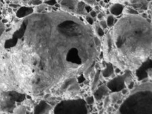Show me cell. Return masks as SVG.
<instances>
[{
  "mask_svg": "<svg viewBox=\"0 0 152 114\" xmlns=\"http://www.w3.org/2000/svg\"><path fill=\"white\" fill-rule=\"evenodd\" d=\"M112 1L124 2L126 4H132L134 8L146 10L147 8V0H112Z\"/></svg>",
  "mask_w": 152,
  "mask_h": 114,
  "instance_id": "1",
  "label": "cell"
},
{
  "mask_svg": "<svg viewBox=\"0 0 152 114\" xmlns=\"http://www.w3.org/2000/svg\"><path fill=\"white\" fill-rule=\"evenodd\" d=\"M79 2L78 0H62L60 5L65 10L75 12L76 11L77 4Z\"/></svg>",
  "mask_w": 152,
  "mask_h": 114,
  "instance_id": "2",
  "label": "cell"
},
{
  "mask_svg": "<svg viewBox=\"0 0 152 114\" xmlns=\"http://www.w3.org/2000/svg\"><path fill=\"white\" fill-rule=\"evenodd\" d=\"M123 10V6L120 3H116L111 7L110 11L113 15L118 16L120 15Z\"/></svg>",
  "mask_w": 152,
  "mask_h": 114,
  "instance_id": "3",
  "label": "cell"
},
{
  "mask_svg": "<svg viewBox=\"0 0 152 114\" xmlns=\"http://www.w3.org/2000/svg\"><path fill=\"white\" fill-rule=\"evenodd\" d=\"M85 3L83 1L78 2L76 9V13L79 14L84 15L85 14Z\"/></svg>",
  "mask_w": 152,
  "mask_h": 114,
  "instance_id": "4",
  "label": "cell"
},
{
  "mask_svg": "<svg viewBox=\"0 0 152 114\" xmlns=\"http://www.w3.org/2000/svg\"><path fill=\"white\" fill-rule=\"evenodd\" d=\"M114 21V18L112 16H109L107 17V26L109 27H111L113 25Z\"/></svg>",
  "mask_w": 152,
  "mask_h": 114,
  "instance_id": "5",
  "label": "cell"
},
{
  "mask_svg": "<svg viewBox=\"0 0 152 114\" xmlns=\"http://www.w3.org/2000/svg\"><path fill=\"white\" fill-rule=\"evenodd\" d=\"M43 0H31V4L34 6H38L43 4Z\"/></svg>",
  "mask_w": 152,
  "mask_h": 114,
  "instance_id": "6",
  "label": "cell"
},
{
  "mask_svg": "<svg viewBox=\"0 0 152 114\" xmlns=\"http://www.w3.org/2000/svg\"><path fill=\"white\" fill-rule=\"evenodd\" d=\"M93 42H94L95 45L97 47H99L101 44V42L100 39L98 37L95 35L93 36Z\"/></svg>",
  "mask_w": 152,
  "mask_h": 114,
  "instance_id": "7",
  "label": "cell"
},
{
  "mask_svg": "<svg viewBox=\"0 0 152 114\" xmlns=\"http://www.w3.org/2000/svg\"><path fill=\"white\" fill-rule=\"evenodd\" d=\"M127 13H128L129 14H135V15H137L138 14V12H137V11L135 10V9H133L132 8H127Z\"/></svg>",
  "mask_w": 152,
  "mask_h": 114,
  "instance_id": "8",
  "label": "cell"
},
{
  "mask_svg": "<svg viewBox=\"0 0 152 114\" xmlns=\"http://www.w3.org/2000/svg\"><path fill=\"white\" fill-rule=\"evenodd\" d=\"M100 25L101 28L103 29H106L107 27V22L104 20H101V21L100 22Z\"/></svg>",
  "mask_w": 152,
  "mask_h": 114,
  "instance_id": "9",
  "label": "cell"
},
{
  "mask_svg": "<svg viewBox=\"0 0 152 114\" xmlns=\"http://www.w3.org/2000/svg\"><path fill=\"white\" fill-rule=\"evenodd\" d=\"M85 100L88 105H92L94 103V99L92 97L88 96L87 97L85 98Z\"/></svg>",
  "mask_w": 152,
  "mask_h": 114,
  "instance_id": "10",
  "label": "cell"
},
{
  "mask_svg": "<svg viewBox=\"0 0 152 114\" xmlns=\"http://www.w3.org/2000/svg\"><path fill=\"white\" fill-rule=\"evenodd\" d=\"M86 20L88 21V23L90 24V25H92L93 23V20L92 19V17H86Z\"/></svg>",
  "mask_w": 152,
  "mask_h": 114,
  "instance_id": "11",
  "label": "cell"
},
{
  "mask_svg": "<svg viewBox=\"0 0 152 114\" xmlns=\"http://www.w3.org/2000/svg\"><path fill=\"white\" fill-rule=\"evenodd\" d=\"M97 32H98L99 35H100V36H101V35H103V31L101 27L98 28Z\"/></svg>",
  "mask_w": 152,
  "mask_h": 114,
  "instance_id": "12",
  "label": "cell"
},
{
  "mask_svg": "<svg viewBox=\"0 0 152 114\" xmlns=\"http://www.w3.org/2000/svg\"><path fill=\"white\" fill-rule=\"evenodd\" d=\"M129 92V90L128 89H124L121 91V94L122 95H127Z\"/></svg>",
  "mask_w": 152,
  "mask_h": 114,
  "instance_id": "13",
  "label": "cell"
},
{
  "mask_svg": "<svg viewBox=\"0 0 152 114\" xmlns=\"http://www.w3.org/2000/svg\"><path fill=\"white\" fill-rule=\"evenodd\" d=\"M0 88L3 90H5L7 88V87L6 85L5 84L3 83H2L0 84Z\"/></svg>",
  "mask_w": 152,
  "mask_h": 114,
  "instance_id": "14",
  "label": "cell"
},
{
  "mask_svg": "<svg viewBox=\"0 0 152 114\" xmlns=\"http://www.w3.org/2000/svg\"><path fill=\"white\" fill-rule=\"evenodd\" d=\"M120 105H119L118 104L115 103V104H113V108L114 109H115L116 111H118L119 108H120Z\"/></svg>",
  "mask_w": 152,
  "mask_h": 114,
  "instance_id": "15",
  "label": "cell"
},
{
  "mask_svg": "<svg viewBox=\"0 0 152 114\" xmlns=\"http://www.w3.org/2000/svg\"><path fill=\"white\" fill-rule=\"evenodd\" d=\"M90 15L92 17H95L97 16V13L94 11H91L90 12Z\"/></svg>",
  "mask_w": 152,
  "mask_h": 114,
  "instance_id": "16",
  "label": "cell"
},
{
  "mask_svg": "<svg viewBox=\"0 0 152 114\" xmlns=\"http://www.w3.org/2000/svg\"><path fill=\"white\" fill-rule=\"evenodd\" d=\"M88 4H93L96 2V0H84Z\"/></svg>",
  "mask_w": 152,
  "mask_h": 114,
  "instance_id": "17",
  "label": "cell"
},
{
  "mask_svg": "<svg viewBox=\"0 0 152 114\" xmlns=\"http://www.w3.org/2000/svg\"><path fill=\"white\" fill-rule=\"evenodd\" d=\"M85 10L88 12V13H89L91 11H92V8L90 6H88L85 7Z\"/></svg>",
  "mask_w": 152,
  "mask_h": 114,
  "instance_id": "18",
  "label": "cell"
},
{
  "mask_svg": "<svg viewBox=\"0 0 152 114\" xmlns=\"http://www.w3.org/2000/svg\"><path fill=\"white\" fill-rule=\"evenodd\" d=\"M123 102V101L122 99H118V100L116 101V103L120 105L121 104H122Z\"/></svg>",
  "mask_w": 152,
  "mask_h": 114,
  "instance_id": "19",
  "label": "cell"
},
{
  "mask_svg": "<svg viewBox=\"0 0 152 114\" xmlns=\"http://www.w3.org/2000/svg\"><path fill=\"white\" fill-rule=\"evenodd\" d=\"M102 17H103V16H102V14H101V13H99L97 15V18L100 20H102Z\"/></svg>",
  "mask_w": 152,
  "mask_h": 114,
  "instance_id": "20",
  "label": "cell"
},
{
  "mask_svg": "<svg viewBox=\"0 0 152 114\" xmlns=\"http://www.w3.org/2000/svg\"><path fill=\"white\" fill-rule=\"evenodd\" d=\"M149 80V79H146H146H143V80H142L141 82L142 83H143V84H145V83H146V82H148Z\"/></svg>",
  "mask_w": 152,
  "mask_h": 114,
  "instance_id": "21",
  "label": "cell"
},
{
  "mask_svg": "<svg viewBox=\"0 0 152 114\" xmlns=\"http://www.w3.org/2000/svg\"><path fill=\"white\" fill-rule=\"evenodd\" d=\"M110 0H104V1L105 3H108V2H109L110 1Z\"/></svg>",
  "mask_w": 152,
  "mask_h": 114,
  "instance_id": "22",
  "label": "cell"
},
{
  "mask_svg": "<svg viewBox=\"0 0 152 114\" xmlns=\"http://www.w3.org/2000/svg\"><path fill=\"white\" fill-rule=\"evenodd\" d=\"M95 9H96L97 10H98L99 7L97 6H95Z\"/></svg>",
  "mask_w": 152,
  "mask_h": 114,
  "instance_id": "23",
  "label": "cell"
},
{
  "mask_svg": "<svg viewBox=\"0 0 152 114\" xmlns=\"http://www.w3.org/2000/svg\"><path fill=\"white\" fill-rule=\"evenodd\" d=\"M97 0V2H99V1H101V0Z\"/></svg>",
  "mask_w": 152,
  "mask_h": 114,
  "instance_id": "24",
  "label": "cell"
},
{
  "mask_svg": "<svg viewBox=\"0 0 152 114\" xmlns=\"http://www.w3.org/2000/svg\"><path fill=\"white\" fill-rule=\"evenodd\" d=\"M147 1H149H149H151V0H147Z\"/></svg>",
  "mask_w": 152,
  "mask_h": 114,
  "instance_id": "25",
  "label": "cell"
},
{
  "mask_svg": "<svg viewBox=\"0 0 152 114\" xmlns=\"http://www.w3.org/2000/svg\"></svg>",
  "mask_w": 152,
  "mask_h": 114,
  "instance_id": "26",
  "label": "cell"
},
{
  "mask_svg": "<svg viewBox=\"0 0 152 114\" xmlns=\"http://www.w3.org/2000/svg\"></svg>",
  "mask_w": 152,
  "mask_h": 114,
  "instance_id": "27",
  "label": "cell"
}]
</instances>
